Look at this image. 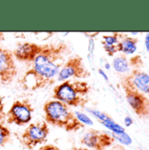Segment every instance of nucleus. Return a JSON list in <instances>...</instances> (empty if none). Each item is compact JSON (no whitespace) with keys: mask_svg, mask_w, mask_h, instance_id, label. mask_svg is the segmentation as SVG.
<instances>
[{"mask_svg":"<svg viewBox=\"0 0 149 150\" xmlns=\"http://www.w3.org/2000/svg\"><path fill=\"white\" fill-rule=\"evenodd\" d=\"M71 50L64 41L42 44L41 52L20 80L25 90L37 91L53 85Z\"/></svg>","mask_w":149,"mask_h":150,"instance_id":"f257e3e1","label":"nucleus"},{"mask_svg":"<svg viewBox=\"0 0 149 150\" xmlns=\"http://www.w3.org/2000/svg\"><path fill=\"white\" fill-rule=\"evenodd\" d=\"M44 120L51 125L65 130L66 132H77L84 127L75 117L74 112L64 103L49 100L43 105Z\"/></svg>","mask_w":149,"mask_h":150,"instance_id":"f03ea898","label":"nucleus"},{"mask_svg":"<svg viewBox=\"0 0 149 150\" xmlns=\"http://www.w3.org/2000/svg\"><path fill=\"white\" fill-rule=\"evenodd\" d=\"M89 84L80 79H68L61 82L53 89V99L69 108H83L89 101Z\"/></svg>","mask_w":149,"mask_h":150,"instance_id":"7ed1b4c3","label":"nucleus"},{"mask_svg":"<svg viewBox=\"0 0 149 150\" xmlns=\"http://www.w3.org/2000/svg\"><path fill=\"white\" fill-rule=\"evenodd\" d=\"M50 133L49 126L45 120L30 123L21 134L20 142L27 149H34L38 145L47 142Z\"/></svg>","mask_w":149,"mask_h":150,"instance_id":"20e7f679","label":"nucleus"},{"mask_svg":"<svg viewBox=\"0 0 149 150\" xmlns=\"http://www.w3.org/2000/svg\"><path fill=\"white\" fill-rule=\"evenodd\" d=\"M34 107L28 99L15 100L6 112V122L22 127L32 120Z\"/></svg>","mask_w":149,"mask_h":150,"instance_id":"39448f33","label":"nucleus"},{"mask_svg":"<svg viewBox=\"0 0 149 150\" xmlns=\"http://www.w3.org/2000/svg\"><path fill=\"white\" fill-rule=\"evenodd\" d=\"M90 76V73L83 63V59L80 55L69 56L62 67L58 76V81H65L68 79H86Z\"/></svg>","mask_w":149,"mask_h":150,"instance_id":"423d86ee","label":"nucleus"},{"mask_svg":"<svg viewBox=\"0 0 149 150\" xmlns=\"http://www.w3.org/2000/svg\"><path fill=\"white\" fill-rule=\"evenodd\" d=\"M18 74L12 52L0 45V83L9 85Z\"/></svg>","mask_w":149,"mask_h":150,"instance_id":"0eeeda50","label":"nucleus"},{"mask_svg":"<svg viewBox=\"0 0 149 150\" xmlns=\"http://www.w3.org/2000/svg\"><path fill=\"white\" fill-rule=\"evenodd\" d=\"M114 142L112 134L96 129H90L81 138V143L91 150H105L112 146Z\"/></svg>","mask_w":149,"mask_h":150,"instance_id":"6e6552de","label":"nucleus"},{"mask_svg":"<svg viewBox=\"0 0 149 150\" xmlns=\"http://www.w3.org/2000/svg\"><path fill=\"white\" fill-rule=\"evenodd\" d=\"M125 92V97L128 104L135 113L140 118H148L149 116V99L142 93L136 89L123 86Z\"/></svg>","mask_w":149,"mask_h":150,"instance_id":"1a4fd4ad","label":"nucleus"},{"mask_svg":"<svg viewBox=\"0 0 149 150\" xmlns=\"http://www.w3.org/2000/svg\"><path fill=\"white\" fill-rule=\"evenodd\" d=\"M42 45L34 42H22L19 43L12 51L14 59L20 62L32 63L41 52Z\"/></svg>","mask_w":149,"mask_h":150,"instance_id":"9d476101","label":"nucleus"},{"mask_svg":"<svg viewBox=\"0 0 149 150\" xmlns=\"http://www.w3.org/2000/svg\"><path fill=\"white\" fill-rule=\"evenodd\" d=\"M122 86H127L149 95V75L140 70H133L132 74L122 80Z\"/></svg>","mask_w":149,"mask_h":150,"instance_id":"9b49d317","label":"nucleus"},{"mask_svg":"<svg viewBox=\"0 0 149 150\" xmlns=\"http://www.w3.org/2000/svg\"><path fill=\"white\" fill-rule=\"evenodd\" d=\"M139 40L136 38L125 37L117 45V52H121L124 55L133 54L137 51V43Z\"/></svg>","mask_w":149,"mask_h":150,"instance_id":"f8f14e48","label":"nucleus"},{"mask_svg":"<svg viewBox=\"0 0 149 150\" xmlns=\"http://www.w3.org/2000/svg\"><path fill=\"white\" fill-rule=\"evenodd\" d=\"M112 67L114 70L120 74H125L129 72L130 70V64L125 57V55L121 54L113 59Z\"/></svg>","mask_w":149,"mask_h":150,"instance_id":"ddd939ff","label":"nucleus"},{"mask_svg":"<svg viewBox=\"0 0 149 150\" xmlns=\"http://www.w3.org/2000/svg\"><path fill=\"white\" fill-rule=\"evenodd\" d=\"M101 124H103L106 128H108L109 130H111L112 134H119L122 133H125V130L124 128V127H122L121 125H119L118 123L115 122L110 116H108L105 120L103 121H99Z\"/></svg>","mask_w":149,"mask_h":150,"instance_id":"4468645a","label":"nucleus"},{"mask_svg":"<svg viewBox=\"0 0 149 150\" xmlns=\"http://www.w3.org/2000/svg\"><path fill=\"white\" fill-rule=\"evenodd\" d=\"M11 131L4 124H0V148L4 147L11 139Z\"/></svg>","mask_w":149,"mask_h":150,"instance_id":"2eb2a0df","label":"nucleus"},{"mask_svg":"<svg viewBox=\"0 0 149 150\" xmlns=\"http://www.w3.org/2000/svg\"><path fill=\"white\" fill-rule=\"evenodd\" d=\"M112 138L114 139V141H117L118 142H120L121 144H123L125 146H129L133 142L132 138L125 132V133H122V134H112Z\"/></svg>","mask_w":149,"mask_h":150,"instance_id":"dca6fc26","label":"nucleus"},{"mask_svg":"<svg viewBox=\"0 0 149 150\" xmlns=\"http://www.w3.org/2000/svg\"><path fill=\"white\" fill-rule=\"evenodd\" d=\"M118 42V33H113L112 35H104L102 39L103 45H116Z\"/></svg>","mask_w":149,"mask_h":150,"instance_id":"f3484780","label":"nucleus"},{"mask_svg":"<svg viewBox=\"0 0 149 150\" xmlns=\"http://www.w3.org/2000/svg\"><path fill=\"white\" fill-rule=\"evenodd\" d=\"M74 115H75V117H76V119H77L82 124H83L84 126H85V125H88V126H92V125H93L92 120H91L88 115H86L85 113H82V112H78V111L74 112Z\"/></svg>","mask_w":149,"mask_h":150,"instance_id":"a211bd4d","label":"nucleus"},{"mask_svg":"<svg viewBox=\"0 0 149 150\" xmlns=\"http://www.w3.org/2000/svg\"><path fill=\"white\" fill-rule=\"evenodd\" d=\"M87 110H88V112H90L94 117H96L98 121H103V120H105L109 116L105 112H101V111H98V110H96V109H90V108H88Z\"/></svg>","mask_w":149,"mask_h":150,"instance_id":"6ab92c4d","label":"nucleus"},{"mask_svg":"<svg viewBox=\"0 0 149 150\" xmlns=\"http://www.w3.org/2000/svg\"><path fill=\"white\" fill-rule=\"evenodd\" d=\"M105 52L109 55V56H114L117 52V45H103Z\"/></svg>","mask_w":149,"mask_h":150,"instance_id":"aec40b11","label":"nucleus"},{"mask_svg":"<svg viewBox=\"0 0 149 150\" xmlns=\"http://www.w3.org/2000/svg\"><path fill=\"white\" fill-rule=\"evenodd\" d=\"M6 117V113L4 112V97L0 95V124H3V120Z\"/></svg>","mask_w":149,"mask_h":150,"instance_id":"412c9836","label":"nucleus"},{"mask_svg":"<svg viewBox=\"0 0 149 150\" xmlns=\"http://www.w3.org/2000/svg\"><path fill=\"white\" fill-rule=\"evenodd\" d=\"M39 150H61L60 148H58L57 146L54 145V144H46L41 146Z\"/></svg>","mask_w":149,"mask_h":150,"instance_id":"4be33fe9","label":"nucleus"},{"mask_svg":"<svg viewBox=\"0 0 149 150\" xmlns=\"http://www.w3.org/2000/svg\"><path fill=\"white\" fill-rule=\"evenodd\" d=\"M124 123H125V127H130L133 123V119L130 116H126L125 118V120H124Z\"/></svg>","mask_w":149,"mask_h":150,"instance_id":"5701e85b","label":"nucleus"},{"mask_svg":"<svg viewBox=\"0 0 149 150\" xmlns=\"http://www.w3.org/2000/svg\"><path fill=\"white\" fill-rule=\"evenodd\" d=\"M90 43H89V51L92 54L93 52H94V46H95V44H94V39L93 38H90Z\"/></svg>","mask_w":149,"mask_h":150,"instance_id":"b1692460","label":"nucleus"},{"mask_svg":"<svg viewBox=\"0 0 149 150\" xmlns=\"http://www.w3.org/2000/svg\"><path fill=\"white\" fill-rule=\"evenodd\" d=\"M145 47L147 51L149 52V33H147L145 37Z\"/></svg>","mask_w":149,"mask_h":150,"instance_id":"393cba45","label":"nucleus"},{"mask_svg":"<svg viewBox=\"0 0 149 150\" xmlns=\"http://www.w3.org/2000/svg\"><path fill=\"white\" fill-rule=\"evenodd\" d=\"M98 73H99V74L101 75V76H102V77H103V78H104V79H105L106 81H108V80H109L107 74H105V72L102 70V69H99V70H98Z\"/></svg>","mask_w":149,"mask_h":150,"instance_id":"a878e982","label":"nucleus"},{"mask_svg":"<svg viewBox=\"0 0 149 150\" xmlns=\"http://www.w3.org/2000/svg\"><path fill=\"white\" fill-rule=\"evenodd\" d=\"M71 150H91L90 149H88V148H85V147H80V148H78V147H73Z\"/></svg>","mask_w":149,"mask_h":150,"instance_id":"bb28decb","label":"nucleus"},{"mask_svg":"<svg viewBox=\"0 0 149 150\" xmlns=\"http://www.w3.org/2000/svg\"><path fill=\"white\" fill-rule=\"evenodd\" d=\"M105 67L107 70H110V69H111V65L106 61V63H105Z\"/></svg>","mask_w":149,"mask_h":150,"instance_id":"cd10ccee","label":"nucleus"},{"mask_svg":"<svg viewBox=\"0 0 149 150\" xmlns=\"http://www.w3.org/2000/svg\"><path fill=\"white\" fill-rule=\"evenodd\" d=\"M0 40L1 41L4 40V34L3 33H1V32H0Z\"/></svg>","mask_w":149,"mask_h":150,"instance_id":"c85d7f7f","label":"nucleus"},{"mask_svg":"<svg viewBox=\"0 0 149 150\" xmlns=\"http://www.w3.org/2000/svg\"><path fill=\"white\" fill-rule=\"evenodd\" d=\"M112 150H124V149L122 148V147H119V146H117L114 149Z\"/></svg>","mask_w":149,"mask_h":150,"instance_id":"c756f323","label":"nucleus"},{"mask_svg":"<svg viewBox=\"0 0 149 150\" xmlns=\"http://www.w3.org/2000/svg\"><path fill=\"white\" fill-rule=\"evenodd\" d=\"M139 33H131V35H138Z\"/></svg>","mask_w":149,"mask_h":150,"instance_id":"7c9ffc66","label":"nucleus"}]
</instances>
